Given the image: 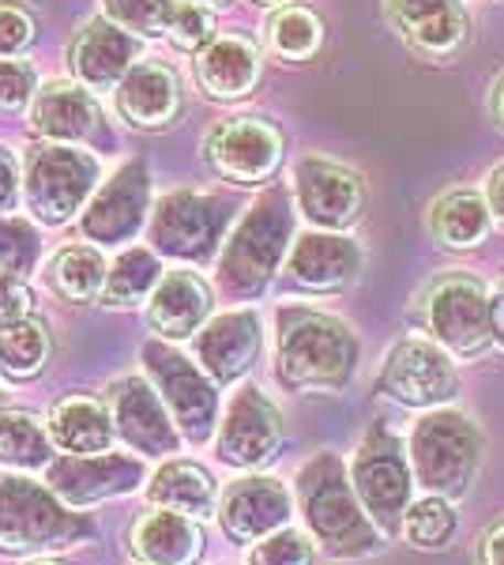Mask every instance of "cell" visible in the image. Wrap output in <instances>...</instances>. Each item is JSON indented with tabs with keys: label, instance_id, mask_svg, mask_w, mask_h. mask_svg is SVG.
Returning <instances> with one entry per match:
<instances>
[{
	"label": "cell",
	"instance_id": "cell-1",
	"mask_svg": "<svg viewBox=\"0 0 504 565\" xmlns=\"http://www.w3.org/2000/svg\"><path fill=\"white\" fill-rule=\"evenodd\" d=\"M357 370V340L339 317L317 309L279 313V381L294 392L343 388Z\"/></svg>",
	"mask_w": 504,
	"mask_h": 565
},
{
	"label": "cell",
	"instance_id": "cell-2",
	"mask_svg": "<svg viewBox=\"0 0 504 565\" xmlns=\"http://www.w3.org/2000/svg\"><path fill=\"white\" fill-rule=\"evenodd\" d=\"M298 505L305 516L309 532L320 546L335 558H362L380 546V535L373 521L365 516V505L357 498L343 460L332 452H320L309 460L298 476Z\"/></svg>",
	"mask_w": 504,
	"mask_h": 565
},
{
	"label": "cell",
	"instance_id": "cell-3",
	"mask_svg": "<svg viewBox=\"0 0 504 565\" xmlns=\"http://www.w3.org/2000/svg\"><path fill=\"white\" fill-rule=\"evenodd\" d=\"M290 234H294L290 196L282 189H271L245 212L230 242H226L223 257H218V287L230 298L260 295L279 268L282 253H287Z\"/></svg>",
	"mask_w": 504,
	"mask_h": 565
},
{
	"label": "cell",
	"instance_id": "cell-4",
	"mask_svg": "<svg viewBox=\"0 0 504 565\" xmlns=\"http://www.w3.org/2000/svg\"><path fill=\"white\" fill-rule=\"evenodd\" d=\"M482 434L460 412H429L410 434V468L426 490L441 498H463L479 476Z\"/></svg>",
	"mask_w": 504,
	"mask_h": 565
},
{
	"label": "cell",
	"instance_id": "cell-5",
	"mask_svg": "<svg viewBox=\"0 0 504 565\" xmlns=\"http://www.w3.org/2000/svg\"><path fill=\"white\" fill-rule=\"evenodd\" d=\"M90 524L72 516L53 490H42L31 479L0 476V551H61V546L84 540Z\"/></svg>",
	"mask_w": 504,
	"mask_h": 565
},
{
	"label": "cell",
	"instance_id": "cell-6",
	"mask_svg": "<svg viewBox=\"0 0 504 565\" xmlns=\"http://www.w3.org/2000/svg\"><path fill=\"white\" fill-rule=\"evenodd\" d=\"M95 181H98V162L87 151H72L61 148V143H42V148L26 151L23 193H26V207L42 223L50 226L68 223L84 207Z\"/></svg>",
	"mask_w": 504,
	"mask_h": 565
},
{
	"label": "cell",
	"instance_id": "cell-7",
	"mask_svg": "<svg viewBox=\"0 0 504 565\" xmlns=\"http://www.w3.org/2000/svg\"><path fill=\"white\" fill-rule=\"evenodd\" d=\"M351 482L362 498L365 513L377 516L384 527H392L410 505V463L403 452V441L384 423L365 434L351 463Z\"/></svg>",
	"mask_w": 504,
	"mask_h": 565
},
{
	"label": "cell",
	"instance_id": "cell-8",
	"mask_svg": "<svg viewBox=\"0 0 504 565\" xmlns=\"http://www.w3.org/2000/svg\"><path fill=\"white\" fill-rule=\"evenodd\" d=\"M226 204L207 193H170L151 218V242L162 257L204 264L215 257L226 231Z\"/></svg>",
	"mask_w": 504,
	"mask_h": 565
},
{
	"label": "cell",
	"instance_id": "cell-9",
	"mask_svg": "<svg viewBox=\"0 0 504 565\" xmlns=\"http://www.w3.org/2000/svg\"><path fill=\"white\" fill-rule=\"evenodd\" d=\"M143 362H148V373L159 385V396L167 399L178 430L192 445H204L218 423V396L211 388V381L192 366L185 354H178L167 343H148Z\"/></svg>",
	"mask_w": 504,
	"mask_h": 565
},
{
	"label": "cell",
	"instance_id": "cell-10",
	"mask_svg": "<svg viewBox=\"0 0 504 565\" xmlns=\"http://www.w3.org/2000/svg\"><path fill=\"white\" fill-rule=\"evenodd\" d=\"M380 392L407 407H441L460 392V373L441 343L407 335L392 348L380 370Z\"/></svg>",
	"mask_w": 504,
	"mask_h": 565
},
{
	"label": "cell",
	"instance_id": "cell-11",
	"mask_svg": "<svg viewBox=\"0 0 504 565\" xmlns=\"http://www.w3.org/2000/svg\"><path fill=\"white\" fill-rule=\"evenodd\" d=\"M429 328L444 351L471 359L493 343L490 295L471 276H444L429 295Z\"/></svg>",
	"mask_w": 504,
	"mask_h": 565
},
{
	"label": "cell",
	"instance_id": "cell-12",
	"mask_svg": "<svg viewBox=\"0 0 504 565\" xmlns=\"http://www.w3.org/2000/svg\"><path fill=\"white\" fill-rule=\"evenodd\" d=\"M207 162L215 174L237 185H260L275 174L282 159V140L260 117H234L207 136Z\"/></svg>",
	"mask_w": 504,
	"mask_h": 565
},
{
	"label": "cell",
	"instance_id": "cell-13",
	"mask_svg": "<svg viewBox=\"0 0 504 565\" xmlns=\"http://www.w3.org/2000/svg\"><path fill=\"white\" fill-rule=\"evenodd\" d=\"M282 445V418L260 388L245 385L230 399L218 430V460L230 468H260Z\"/></svg>",
	"mask_w": 504,
	"mask_h": 565
},
{
	"label": "cell",
	"instance_id": "cell-14",
	"mask_svg": "<svg viewBox=\"0 0 504 565\" xmlns=\"http://www.w3.org/2000/svg\"><path fill=\"white\" fill-rule=\"evenodd\" d=\"M294 196L301 215L320 231H346L365 207V189L354 170L328 159H301L294 170Z\"/></svg>",
	"mask_w": 504,
	"mask_h": 565
},
{
	"label": "cell",
	"instance_id": "cell-15",
	"mask_svg": "<svg viewBox=\"0 0 504 565\" xmlns=\"http://www.w3.org/2000/svg\"><path fill=\"white\" fill-rule=\"evenodd\" d=\"M109 415H114V430L143 457H167L178 449V423L167 399L143 377H125L109 388Z\"/></svg>",
	"mask_w": 504,
	"mask_h": 565
},
{
	"label": "cell",
	"instance_id": "cell-16",
	"mask_svg": "<svg viewBox=\"0 0 504 565\" xmlns=\"http://www.w3.org/2000/svg\"><path fill=\"white\" fill-rule=\"evenodd\" d=\"M143 482L140 460L95 452V457H64L50 463V490L64 505H95L103 498L128 494Z\"/></svg>",
	"mask_w": 504,
	"mask_h": 565
},
{
	"label": "cell",
	"instance_id": "cell-17",
	"mask_svg": "<svg viewBox=\"0 0 504 565\" xmlns=\"http://www.w3.org/2000/svg\"><path fill=\"white\" fill-rule=\"evenodd\" d=\"M218 521L234 543H260L290 521V494L282 482L268 476H249L230 482L218 501Z\"/></svg>",
	"mask_w": 504,
	"mask_h": 565
},
{
	"label": "cell",
	"instance_id": "cell-18",
	"mask_svg": "<svg viewBox=\"0 0 504 565\" xmlns=\"http://www.w3.org/2000/svg\"><path fill=\"white\" fill-rule=\"evenodd\" d=\"M143 215H148V174L140 162H132L117 170L90 200L84 212V234L98 245H125L143 226Z\"/></svg>",
	"mask_w": 504,
	"mask_h": 565
},
{
	"label": "cell",
	"instance_id": "cell-19",
	"mask_svg": "<svg viewBox=\"0 0 504 565\" xmlns=\"http://www.w3.org/2000/svg\"><path fill=\"white\" fill-rule=\"evenodd\" d=\"M388 15L421 57L444 61L467 42V15L460 0H388Z\"/></svg>",
	"mask_w": 504,
	"mask_h": 565
},
{
	"label": "cell",
	"instance_id": "cell-20",
	"mask_svg": "<svg viewBox=\"0 0 504 565\" xmlns=\"http://www.w3.org/2000/svg\"><path fill=\"white\" fill-rule=\"evenodd\" d=\"M264 332H260V317L253 309H234V313L215 317L204 332L196 335V354L200 366L211 381H237L242 373H249V366L260 354Z\"/></svg>",
	"mask_w": 504,
	"mask_h": 565
},
{
	"label": "cell",
	"instance_id": "cell-21",
	"mask_svg": "<svg viewBox=\"0 0 504 565\" xmlns=\"http://www.w3.org/2000/svg\"><path fill=\"white\" fill-rule=\"evenodd\" d=\"M362 271V249L332 231L301 234L287 257V276L305 290H343Z\"/></svg>",
	"mask_w": 504,
	"mask_h": 565
},
{
	"label": "cell",
	"instance_id": "cell-22",
	"mask_svg": "<svg viewBox=\"0 0 504 565\" xmlns=\"http://www.w3.org/2000/svg\"><path fill=\"white\" fill-rule=\"evenodd\" d=\"M136 53H140V42L125 26H117L114 20H95L72 45V72L84 87L106 90L117 87L136 68Z\"/></svg>",
	"mask_w": 504,
	"mask_h": 565
},
{
	"label": "cell",
	"instance_id": "cell-23",
	"mask_svg": "<svg viewBox=\"0 0 504 565\" xmlns=\"http://www.w3.org/2000/svg\"><path fill=\"white\" fill-rule=\"evenodd\" d=\"M207 313H211L207 282L200 279L196 271H185V268L162 276L148 306V321L162 340H189L192 332H200Z\"/></svg>",
	"mask_w": 504,
	"mask_h": 565
},
{
	"label": "cell",
	"instance_id": "cell-24",
	"mask_svg": "<svg viewBox=\"0 0 504 565\" xmlns=\"http://www.w3.org/2000/svg\"><path fill=\"white\" fill-rule=\"evenodd\" d=\"M117 109L136 129H162L181 114V84L167 65H136L117 84Z\"/></svg>",
	"mask_w": 504,
	"mask_h": 565
},
{
	"label": "cell",
	"instance_id": "cell-25",
	"mask_svg": "<svg viewBox=\"0 0 504 565\" xmlns=\"http://www.w3.org/2000/svg\"><path fill=\"white\" fill-rule=\"evenodd\" d=\"M196 79L211 98H245L260 79V53L249 39H211L196 61Z\"/></svg>",
	"mask_w": 504,
	"mask_h": 565
},
{
	"label": "cell",
	"instance_id": "cell-26",
	"mask_svg": "<svg viewBox=\"0 0 504 565\" xmlns=\"http://www.w3.org/2000/svg\"><path fill=\"white\" fill-rule=\"evenodd\" d=\"M132 551L143 565H192L204 554V532L192 516L159 509L136 524Z\"/></svg>",
	"mask_w": 504,
	"mask_h": 565
},
{
	"label": "cell",
	"instance_id": "cell-27",
	"mask_svg": "<svg viewBox=\"0 0 504 565\" xmlns=\"http://www.w3.org/2000/svg\"><path fill=\"white\" fill-rule=\"evenodd\" d=\"M95 121H98V106L84 87L50 84L34 95L31 125H34V132L45 136V140L76 143L95 129Z\"/></svg>",
	"mask_w": 504,
	"mask_h": 565
},
{
	"label": "cell",
	"instance_id": "cell-28",
	"mask_svg": "<svg viewBox=\"0 0 504 565\" xmlns=\"http://www.w3.org/2000/svg\"><path fill=\"white\" fill-rule=\"evenodd\" d=\"M50 437L61 452H72V457L109 452V441H114V415H109L98 399L68 396L50 412Z\"/></svg>",
	"mask_w": 504,
	"mask_h": 565
},
{
	"label": "cell",
	"instance_id": "cell-29",
	"mask_svg": "<svg viewBox=\"0 0 504 565\" xmlns=\"http://www.w3.org/2000/svg\"><path fill=\"white\" fill-rule=\"evenodd\" d=\"M148 498H151V505L192 516V521H204V516L218 513L215 479H211L200 463H189V460L162 463V468L154 471V479L148 482Z\"/></svg>",
	"mask_w": 504,
	"mask_h": 565
},
{
	"label": "cell",
	"instance_id": "cell-30",
	"mask_svg": "<svg viewBox=\"0 0 504 565\" xmlns=\"http://www.w3.org/2000/svg\"><path fill=\"white\" fill-rule=\"evenodd\" d=\"M490 226H493L490 204L479 193H467V189L444 193L433 204V212H429V231L448 249H474V245L485 242Z\"/></svg>",
	"mask_w": 504,
	"mask_h": 565
},
{
	"label": "cell",
	"instance_id": "cell-31",
	"mask_svg": "<svg viewBox=\"0 0 504 565\" xmlns=\"http://www.w3.org/2000/svg\"><path fill=\"white\" fill-rule=\"evenodd\" d=\"M106 260L90 245H64L45 264V282L64 298V302H95L106 287Z\"/></svg>",
	"mask_w": 504,
	"mask_h": 565
},
{
	"label": "cell",
	"instance_id": "cell-32",
	"mask_svg": "<svg viewBox=\"0 0 504 565\" xmlns=\"http://www.w3.org/2000/svg\"><path fill=\"white\" fill-rule=\"evenodd\" d=\"M0 463L15 471H34L53 463V437L26 412L0 407Z\"/></svg>",
	"mask_w": 504,
	"mask_h": 565
},
{
	"label": "cell",
	"instance_id": "cell-33",
	"mask_svg": "<svg viewBox=\"0 0 504 565\" xmlns=\"http://www.w3.org/2000/svg\"><path fill=\"white\" fill-rule=\"evenodd\" d=\"M50 328L42 321H12L0 324V373L8 381H26L39 377L50 362Z\"/></svg>",
	"mask_w": 504,
	"mask_h": 565
},
{
	"label": "cell",
	"instance_id": "cell-34",
	"mask_svg": "<svg viewBox=\"0 0 504 565\" xmlns=\"http://www.w3.org/2000/svg\"><path fill=\"white\" fill-rule=\"evenodd\" d=\"M162 282V268L154 260V253L148 249H128L117 257V264L109 268L106 287H103V302L106 306H136L143 298L154 295V287Z\"/></svg>",
	"mask_w": 504,
	"mask_h": 565
},
{
	"label": "cell",
	"instance_id": "cell-35",
	"mask_svg": "<svg viewBox=\"0 0 504 565\" xmlns=\"http://www.w3.org/2000/svg\"><path fill=\"white\" fill-rule=\"evenodd\" d=\"M324 42V23L317 20L309 8H279L268 23V45L287 61H305L313 57Z\"/></svg>",
	"mask_w": 504,
	"mask_h": 565
},
{
	"label": "cell",
	"instance_id": "cell-36",
	"mask_svg": "<svg viewBox=\"0 0 504 565\" xmlns=\"http://www.w3.org/2000/svg\"><path fill=\"white\" fill-rule=\"evenodd\" d=\"M452 535H455V513H452V505H448V498L433 494L407 509V540L415 543L418 551H441Z\"/></svg>",
	"mask_w": 504,
	"mask_h": 565
},
{
	"label": "cell",
	"instance_id": "cell-37",
	"mask_svg": "<svg viewBox=\"0 0 504 565\" xmlns=\"http://www.w3.org/2000/svg\"><path fill=\"white\" fill-rule=\"evenodd\" d=\"M39 260V234L23 218H0V279H23Z\"/></svg>",
	"mask_w": 504,
	"mask_h": 565
},
{
	"label": "cell",
	"instance_id": "cell-38",
	"mask_svg": "<svg viewBox=\"0 0 504 565\" xmlns=\"http://www.w3.org/2000/svg\"><path fill=\"white\" fill-rule=\"evenodd\" d=\"M178 0H106L109 20L136 34H167Z\"/></svg>",
	"mask_w": 504,
	"mask_h": 565
},
{
	"label": "cell",
	"instance_id": "cell-39",
	"mask_svg": "<svg viewBox=\"0 0 504 565\" xmlns=\"http://www.w3.org/2000/svg\"><path fill=\"white\" fill-rule=\"evenodd\" d=\"M249 565H313V543L294 527H279L253 546Z\"/></svg>",
	"mask_w": 504,
	"mask_h": 565
},
{
	"label": "cell",
	"instance_id": "cell-40",
	"mask_svg": "<svg viewBox=\"0 0 504 565\" xmlns=\"http://www.w3.org/2000/svg\"><path fill=\"white\" fill-rule=\"evenodd\" d=\"M211 31H215V26H211V15L204 4H196V0H178L167 34L181 50H196V45L211 42Z\"/></svg>",
	"mask_w": 504,
	"mask_h": 565
},
{
	"label": "cell",
	"instance_id": "cell-41",
	"mask_svg": "<svg viewBox=\"0 0 504 565\" xmlns=\"http://www.w3.org/2000/svg\"><path fill=\"white\" fill-rule=\"evenodd\" d=\"M34 42V20L12 0H0V57H15Z\"/></svg>",
	"mask_w": 504,
	"mask_h": 565
},
{
	"label": "cell",
	"instance_id": "cell-42",
	"mask_svg": "<svg viewBox=\"0 0 504 565\" xmlns=\"http://www.w3.org/2000/svg\"><path fill=\"white\" fill-rule=\"evenodd\" d=\"M34 76L23 61H0V109H15L31 98Z\"/></svg>",
	"mask_w": 504,
	"mask_h": 565
},
{
	"label": "cell",
	"instance_id": "cell-43",
	"mask_svg": "<svg viewBox=\"0 0 504 565\" xmlns=\"http://www.w3.org/2000/svg\"><path fill=\"white\" fill-rule=\"evenodd\" d=\"M31 313V290L23 279H0V324L23 321Z\"/></svg>",
	"mask_w": 504,
	"mask_h": 565
},
{
	"label": "cell",
	"instance_id": "cell-44",
	"mask_svg": "<svg viewBox=\"0 0 504 565\" xmlns=\"http://www.w3.org/2000/svg\"><path fill=\"white\" fill-rule=\"evenodd\" d=\"M15 189H20V178H15V159L0 148V212L15 204Z\"/></svg>",
	"mask_w": 504,
	"mask_h": 565
},
{
	"label": "cell",
	"instance_id": "cell-45",
	"mask_svg": "<svg viewBox=\"0 0 504 565\" xmlns=\"http://www.w3.org/2000/svg\"><path fill=\"white\" fill-rule=\"evenodd\" d=\"M485 204H490L493 218H501L504 223V167L493 170L490 181H485Z\"/></svg>",
	"mask_w": 504,
	"mask_h": 565
},
{
	"label": "cell",
	"instance_id": "cell-46",
	"mask_svg": "<svg viewBox=\"0 0 504 565\" xmlns=\"http://www.w3.org/2000/svg\"><path fill=\"white\" fill-rule=\"evenodd\" d=\"M482 562L485 565H504V524L493 527L490 535H485L482 543Z\"/></svg>",
	"mask_w": 504,
	"mask_h": 565
},
{
	"label": "cell",
	"instance_id": "cell-47",
	"mask_svg": "<svg viewBox=\"0 0 504 565\" xmlns=\"http://www.w3.org/2000/svg\"><path fill=\"white\" fill-rule=\"evenodd\" d=\"M490 317H493V340L504 348V290L490 298Z\"/></svg>",
	"mask_w": 504,
	"mask_h": 565
},
{
	"label": "cell",
	"instance_id": "cell-48",
	"mask_svg": "<svg viewBox=\"0 0 504 565\" xmlns=\"http://www.w3.org/2000/svg\"><path fill=\"white\" fill-rule=\"evenodd\" d=\"M493 114H497V125L504 129V79L497 84V90H493Z\"/></svg>",
	"mask_w": 504,
	"mask_h": 565
},
{
	"label": "cell",
	"instance_id": "cell-49",
	"mask_svg": "<svg viewBox=\"0 0 504 565\" xmlns=\"http://www.w3.org/2000/svg\"><path fill=\"white\" fill-rule=\"evenodd\" d=\"M196 4H207V8H223V4H230V0H196Z\"/></svg>",
	"mask_w": 504,
	"mask_h": 565
},
{
	"label": "cell",
	"instance_id": "cell-50",
	"mask_svg": "<svg viewBox=\"0 0 504 565\" xmlns=\"http://www.w3.org/2000/svg\"><path fill=\"white\" fill-rule=\"evenodd\" d=\"M256 4H279V0H256Z\"/></svg>",
	"mask_w": 504,
	"mask_h": 565
},
{
	"label": "cell",
	"instance_id": "cell-51",
	"mask_svg": "<svg viewBox=\"0 0 504 565\" xmlns=\"http://www.w3.org/2000/svg\"><path fill=\"white\" fill-rule=\"evenodd\" d=\"M31 565H61V562H31Z\"/></svg>",
	"mask_w": 504,
	"mask_h": 565
},
{
	"label": "cell",
	"instance_id": "cell-52",
	"mask_svg": "<svg viewBox=\"0 0 504 565\" xmlns=\"http://www.w3.org/2000/svg\"><path fill=\"white\" fill-rule=\"evenodd\" d=\"M140 565H143V562H140Z\"/></svg>",
	"mask_w": 504,
	"mask_h": 565
}]
</instances>
